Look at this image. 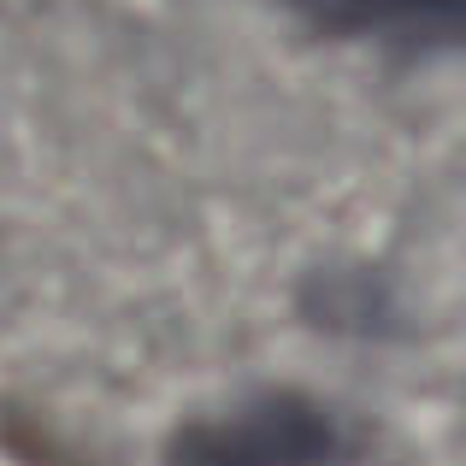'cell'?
Listing matches in <instances>:
<instances>
[{
    "instance_id": "6da1fadb",
    "label": "cell",
    "mask_w": 466,
    "mask_h": 466,
    "mask_svg": "<svg viewBox=\"0 0 466 466\" xmlns=\"http://www.w3.org/2000/svg\"><path fill=\"white\" fill-rule=\"evenodd\" d=\"M349 431L325 401L301 390H260L237 408L189 420L166 466H349Z\"/></svg>"
},
{
    "instance_id": "7a4b0ae2",
    "label": "cell",
    "mask_w": 466,
    "mask_h": 466,
    "mask_svg": "<svg viewBox=\"0 0 466 466\" xmlns=\"http://www.w3.org/2000/svg\"><path fill=\"white\" fill-rule=\"evenodd\" d=\"M289 6L319 35L378 42L396 54H449L466 24V0H289Z\"/></svg>"
}]
</instances>
